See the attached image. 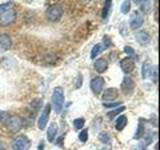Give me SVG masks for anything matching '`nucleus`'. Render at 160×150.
Masks as SVG:
<instances>
[{
	"label": "nucleus",
	"instance_id": "1",
	"mask_svg": "<svg viewBox=\"0 0 160 150\" xmlns=\"http://www.w3.org/2000/svg\"><path fill=\"white\" fill-rule=\"evenodd\" d=\"M52 105L53 109L56 113H60L63 109L64 104V92L61 87L54 88L52 93Z\"/></svg>",
	"mask_w": 160,
	"mask_h": 150
},
{
	"label": "nucleus",
	"instance_id": "2",
	"mask_svg": "<svg viewBox=\"0 0 160 150\" xmlns=\"http://www.w3.org/2000/svg\"><path fill=\"white\" fill-rule=\"evenodd\" d=\"M63 15V8L60 4H53L46 10V17L49 21L55 22L60 20Z\"/></svg>",
	"mask_w": 160,
	"mask_h": 150
},
{
	"label": "nucleus",
	"instance_id": "3",
	"mask_svg": "<svg viewBox=\"0 0 160 150\" xmlns=\"http://www.w3.org/2000/svg\"><path fill=\"white\" fill-rule=\"evenodd\" d=\"M6 127L11 131L12 133H16L18 132L22 127V119L19 116H10L6 118Z\"/></svg>",
	"mask_w": 160,
	"mask_h": 150
},
{
	"label": "nucleus",
	"instance_id": "4",
	"mask_svg": "<svg viewBox=\"0 0 160 150\" xmlns=\"http://www.w3.org/2000/svg\"><path fill=\"white\" fill-rule=\"evenodd\" d=\"M50 112H51V105H50L49 103H47L44 106L42 112H41V114H40V116L38 118L37 124H38V128L40 130H44L45 127H46V125L48 123V120H49Z\"/></svg>",
	"mask_w": 160,
	"mask_h": 150
},
{
	"label": "nucleus",
	"instance_id": "5",
	"mask_svg": "<svg viewBox=\"0 0 160 150\" xmlns=\"http://www.w3.org/2000/svg\"><path fill=\"white\" fill-rule=\"evenodd\" d=\"M29 145H30V141L25 135L17 136L16 138L13 139V141L11 143L13 150H25L29 147Z\"/></svg>",
	"mask_w": 160,
	"mask_h": 150
},
{
	"label": "nucleus",
	"instance_id": "6",
	"mask_svg": "<svg viewBox=\"0 0 160 150\" xmlns=\"http://www.w3.org/2000/svg\"><path fill=\"white\" fill-rule=\"evenodd\" d=\"M17 17V13L11 8L8 11L0 15V26H8L12 24Z\"/></svg>",
	"mask_w": 160,
	"mask_h": 150
},
{
	"label": "nucleus",
	"instance_id": "7",
	"mask_svg": "<svg viewBox=\"0 0 160 150\" xmlns=\"http://www.w3.org/2000/svg\"><path fill=\"white\" fill-rule=\"evenodd\" d=\"M135 89V82L129 76H125L121 82V90L125 95L132 94Z\"/></svg>",
	"mask_w": 160,
	"mask_h": 150
},
{
	"label": "nucleus",
	"instance_id": "8",
	"mask_svg": "<svg viewBox=\"0 0 160 150\" xmlns=\"http://www.w3.org/2000/svg\"><path fill=\"white\" fill-rule=\"evenodd\" d=\"M105 84V80L103 77L101 76H98V77H95L91 80L90 82V88H91L92 92L96 95H99L100 93L102 92V89L103 86Z\"/></svg>",
	"mask_w": 160,
	"mask_h": 150
},
{
	"label": "nucleus",
	"instance_id": "9",
	"mask_svg": "<svg viewBox=\"0 0 160 150\" xmlns=\"http://www.w3.org/2000/svg\"><path fill=\"white\" fill-rule=\"evenodd\" d=\"M119 96V90L115 87H110L104 90L102 95V100L107 102H111Z\"/></svg>",
	"mask_w": 160,
	"mask_h": 150
},
{
	"label": "nucleus",
	"instance_id": "10",
	"mask_svg": "<svg viewBox=\"0 0 160 150\" xmlns=\"http://www.w3.org/2000/svg\"><path fill=\"white\" fill-rule=\"evenodd\" d=\"M120 68L124 72V73H130L132 72L134 68H135V62L133 58H130V57H126V58H123L121 61H120Z\"/></svg>",
	"mask_w": 160,
	"mask_h": 150
},
{
	"label": "nucleus",
	"instance_id": "11",
	"mask_svg": "<svg viewBox=\"0 0 160 150\" xmlns=\"http://www.w3.org/2000/svg\"><path fill=\"white\" fill-rule=\"evenodd\" d=\"M143 22H144L143 16L137 11H135L131 16V19H130V27L132 29H137L142 26Z\"/></svg>",
	"mask_w": 160,
	"mask_h": 150
},
{
	"label": "nucleus",
	"instance_id": "12",
	"mask_svg": "<svg viewBox=\"0 0 160 150\" xmlns=\"http://www.w3.org/2000/svg\"><path fill=\"white\" fill-rule=\"evenodd\" d=\"M12 46V39L6 33H0V48L8 50Z\"/></svg>",
	"mask_w": 160,
	"mask_h": 150
},
{
	"label": "nucleus",
	"instance_id": "13",
	"mask_svg": "<svg viewBox=\"0 0 160 150\" xmlns=\"http://www.w3.org/2000/svg\"><path fill=\"white\" fill-rule=\"evenodd\" d=\"M148 76H154L155 78L157 77V70L155 69V71L153 72V68L148 62H145L142 66V78L146 79Z\"/></svg>",
	"mask_w": 160,
	"mask_h": 150
},
{
	"label": "nucleus",
	"instance_id": "14",
	"mask_svg": "<svg viewBox=\"0 0 160 150\" xmlns=\"http://www.w3.org/2000/svg\"><path fill=\"white\" fill-rule=\"evenodd\" d=\"M108 68V62L104 58H98L94 62V69L98 73H104Z\"/></svg>",
	"mask_w": 160,
	"mask_h": 150
},
{
	"label": "nucleus",
	"instance_id": "15",
	"mask_svg": "<svg viewBox=\"0 0 160 150\" xmlns=\"http://www.w3.org/2000/svg\"><path fill=\"white\" fill-rule=\"evenodd\" d=\"M57 130H58V127H57V124L56 123H51L49 125V127L47 129V139L49 142H52L53 140L56 137V134H57Z\"/></svg>",
	"mask_w": 160,
	"mask_h": 150
},
{
	"label": "nucleus",
	"instance_id": "16",
	"mask_svg": "<svg viewBox=\"0 0 160 150\" xmlns=\"http://www.w3.org/2000/svg\"><path fill=\"white\" fill-rule=\"evenodd\" d=\"M127 124V117L125 115H120V116L116 119V123H115V128L118 131H122L125 128Z\"/></svg>",
	"mask_w": 160,
	"mask_h": 150
},
{
	"label": "nucleus",
	"instance_id": "17",
	"mask_svg": "<svg viewBox=\"0 0 160 150\" xmlns=\"http://www.w3.org/2000/svg\"><path fill=\"white\" fill-rule=\"evenodd\" d=\"M135 38H136L137 42H139L141 45H144V44L148 43L149 39H150V36H149V34L146 31H139L136 34Z\"/></svg>",
	"mask_w": 160,
	"mask_h": 150
},
{
	"label": "nucleus",
	"instance_id": "18",
	"mask_svg": "<svg viewBox=\"0 0 160 150\" xmlns=\"http://www.w3.org/2000/svg\"><path fill=\"white\" fill-rule=\"evenodd\" d=\"M104 49H106L105 48L103 45H101V44H96V45H94L93 46V48H92V50H91V55H90V57H91V59H95L96 58V56L97 55L102 51V50H104Z\"/></svg>",
	"mask_w": 160,
	"mask_h": 150
},
{
	"label": "nucleus",
	"instance_id": "19",
	"mask_svg": "<svg viewBox=\"0 0 160 150\" xmlns=\"http://www.w3.org/2000/svg\"><path fill=\"white\" fill-rule=\"evenodd\" d=\"M111 6H112V1H110V0H108V1H105L104 7L102 9V15H101L103 19H105L108 16V14L110 12V9H111Z\"/></svg>",
	"mask_w": 160,
	"mask_h": 150
},
{
	"label": "nucleus",
	"instance_id": "20",
	"mask_svg": "<svg viewBox=\"0 0 160 150\" xmlns=\"http://www.w3.org/2000/svg\"><path fill=\"white\" fill-rule=\"evenodd\" d=\"M125 106H121V107H119V108H115V109H113L112 111H110V112H108L107 113V116H108V118L109 119H113L115 116H117L118 114H120L121 112H123L124 110H125Z\"/></svg>",
	"mask_w": 160,
	"mask_h": 150
},
{
	"label": "nucleus",
	"instance_id": "21",
	"mask_svg": "<svg viewBox=\"0 0 160 150\" xmlns=\"http://www.w3.org/2000/svg\"><path fill=\"white\" fill-rule=\"evenodd\" d=\"M144 130H145V127H144V125L141 123V122H139L138 124V128L136 130V132H135V135H134V138L135 139H140L142 136H144Z\"/></svg>",
	"mask_w": 160,
	"mask_h": 150
},
{
	"label": "nucleus",
	"instance_id": "22",
	"mask_svg": "<svg viewBox=\"0 0 160 150\" xmlns=\"http://www.w3.org/2000/svg\"><path fill=\"white\" fill-rule=\"evenodd\" d=\"M99 140L104 144H110L111 143V138H110V135L107 132H101L99 134Z\"/></svg>",
	"mask_w": 160,
	"mask_h": 150
},
{
	"label": "nucleus",
	"instance_id": "23",
	"mask_svg": "<svg viewBox=\"0 0 160 150\" xmlns=\"http://www.w3.org/2000/svg\"><path fill=\"white\" fill-rule=\"evenodd\" d=\"M12 7V2H6V3H2L0 4V15H2L8 10H10Z\"/></svg>",
	"mask_w": 160,
	"mask_h": 150
},
{
	"label": "nucleus",
	"instance_id": "24",
	"mask_svg": "<svg viewBox=\"0 0 160 150\" xmlns=\"http://www.w3.org/2000/svg\"><path fill=\"white\" fill-rule=\"evenodd\" d=\"M84 124H85V120L84 118H76L73 121V125H74V127L76 128V129H81L83 128L84 126Z\"/></svg>",
	"mask_w": 160,
	"mask_h": 150
},
{
	"label": "nucleus",
	"instance_id": "25",
	"mask_svg": "<svg viewBox=\"0 0 160 150\" xmlns=\"http://www.w3.org/2000/svg\"><path fill=\"white\" fill-rule=\"evenodd\" d=\"M130 7H131V2L130 1H124L121 5V12L123 14H127L130 11Z\"/></svg>",
	"mask_w": 160,
	"mask_h": 150
},
{
	"label": "nucleus",
	"instance_id": "26",
	"mask_svg": "<svg viewBox=\"0 0 160 150\" xmlns=\"http://www.w3.org/2000/svg\"><path fill=\"white\" fill-rule=\"evenodd\" d=\"M78 138L81 142H86L88 140V129H83L82 131L79 133Z\"/></svg>",
	"mask_w": 160,
	"mask_h": 150
},
{
	"label": "nucleus",
	"instance_id": "27",
	"mask_svg": "<svg viewBox=\"0 0 160 150\" xmlns=\"http://www.w3.org/2000/svg\"><path fill=\"white\" fill-rule=\"evenodd\" d=\"M124 52L126 53L128 55V57H130V58H132L133 56H135L134 49L132 47H130V46H125L124 47Z\"/></svg>",
	"mask_w": 160,
	"mask_h": 150
},
{
	"label": "nucleus",
	"instance_id": "28",
	"mask_svg": "<svg viewBox=\"0 0 160 150\" xmlns=\"http://www.w3.org/2000/svg\"><path fill=\"white\" fill-rule=\"evenodd\" d=\"M120 102H115V103H111V102H109V103H105L103 102V106L105 108H115V107H117V106H120Z\"/></svg>",
	"mask_w": 160,
	"mask_h": 150
},
{
	"label": "nucleus",
	"instance_id": "29",
	"mask_svg": "<svg viewBox=\"0 0 160 150\" xmlns=\"http://www.w3.org/2000/svg\"><path fill=\"white\" fill-rule=\"evenodd\" d=\"M82 81H83L82 75H81V74H79V75H78V80H77V82H76V88H79V87H81V86H82Z\"/></svg>",
	"mask_w": 160,
	"mask_h": 150
},
{
	"label": "nucleus",
	"instance_id": "30",
	"mask_svg": "<svg viewBox=\"0 0 160 150\" xmlns=\"http://www.w3.org/2000/svg\"><path fill=\"white\" fill-rule=\"evenodd\" d=\"M6 112H4V111H0V121H2V120L4 118H7L8 116H6Z\"/></svg>",
	"mask_w": 160,
	"mask_h": 150
},
{
	"label": "nucleus",
	"instance_id": "31",
	"mask_svg": "<svg viewBox=\"0 0 160 150\" xmlns=\"http://www.w3.org/2000/svg\"><path fill=\"white\" fill-rule=\"evenodd\" d=\"M0 150H6V144L3 141H0Z\"/></svg>",
	"mask_w": 160,
	"mask_h": 150
},
{
	"label": "nucleus",
	"instance_id": "32",
	"mask_svg": "<svg viewBox=\"0 0 160 150\" xmlns=\"http://www.w3.org/2000/svg\"><path fill=\"white\" fill-rule=\"evenodd\" d=\"M37 150H44V142L41 141L38 144V149Z\"/></svg>",
	"mask_w": 160,
	"mask_h": 150
},
{
	"label": "nucleus",
	"instance_id": "33",
	"mask_svg": "<svg viewBox=\"0 0 160 150\" xmlns=\"http://www.w3.org/2000/svg\"><path fill=\"white\" fill-rule=\"evenodd\" d=\"M101 150H108V149H106V148H103V149H101Z\"/></svg>",
	"mask_w": 160,
	"mask_h": 150
}]
</instances>
